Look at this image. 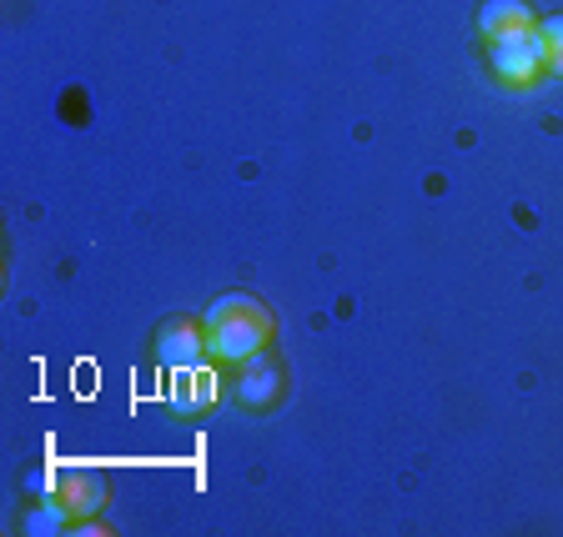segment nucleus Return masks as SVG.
I'll return each mask as SVG.
<instances>
[{"label":"nucleus","mask_w":563,"mask_h":537,"mask_svg":"<svg viewBox=\"0 0 563 537\" xmlns=\"http://www.w3.org/2000/svg\"><path fill=\"white\" fill-rule=\"evenodd\" d=\"M207 351L211 362H227V367H242L246 357H257V351H267L272 332H277V322H272V306L262 302V297L252 292H227L217 297V302L207 306Z\"/></svg>","instance_id":"obj_1"},{"label":"nucleus","mask_w":563,"mask_h":537,"mask_svg":"<svg viewBox=\"0 0 563 537\" xmlns=\"http://www.w3.org/2000/svg\"><path fill=\"white\" fill-rule=\"evenodd\" d=\"M539 31V11L528 0H483L478 5V35L483 41H508V35Z\"/></svg>","instance_id":"obj_6"},{"label":"nucleus","mask_w":563,"mask_h":537,"mask_svg":"<svg viewBox=\"0 0 563 537\" xmlns=\"http://www.w3.org/2000/svg\"><path fill=\"white\" fill-rule=\"evenodd\" d=\"M56 497L70 507V523L96 517L106 507V478H101V472H91V468H70V472H60Z\"/></svg>","instance_id":"obj_7"},{"label":"nucleus","mask_w":563,"mask_h":537,"mask_svg":"<svg viewBox=\"0 0 563 537\" xmlns=\"http://www.w3.org/2000/svg\"><path fill=\"white\" fill-rule=\"evenodd\" d=\"M488 66H493V76H498L508 91H533V86L549 81V56H543L539 31L493 41V46H488Z\"/></svg>","instance_id":"obj_2"},{"label":"nucleus","mask_w":563,"mask_h":537,"mask_svg":"<svg viewBox=\"0 0 563 537\" xmlns=\"http://www.w3.org/2000/svg\"><path fill=\"white\" fill-rule=\"evenodd\" d=\"M70 527V507L60 503V497H51L46 507H31V517H25V533L41 537V533H66Z\"/></svg>","instance_id":"obj_8"},{"label":"nucleus","mask_w":563,"mask_h":537,"mask_svg":"<svg viewBox=\"0 0 563 537\" xmlns=\"http://www.w3.org/2000/svg\"><path fill=\"white\" fill-rule=\"evenodd\" d=\"M207 327L201 322H191V316H172V322H162L156 327V362H162V372H176V367H197L207 362Z\"/></svg>","instance_id":"obj_5"},{"label":"nucleus","mask_w":563,"mask_h":537,"mask_svg":"<svg viewBox=\"0 0 563 537\" xmlns=\"http://www.w3.org/2000/svg\"><path fill=\"white\" fill-rule=\"evenodd\" d=\"M236 382H232V398L242 402L246 412H267L282 402V387H287V372L277 367V357L257 351V357H246L242 367H232Z\"/></svg>","instance_id":"obj_4"},{"label":"nucleus","mask_w":563,"mask_h":537,"mask_svg":"<svg viewBox=\"0 0 563 537\" xmlns=\"http://www.w3.org/2000/svg\"><path fill=\"white\" fill-rule=\"evenodd\" d=\"M217 398H222V377H217L211 362L166 372V402H172V412H181V417H201V412H211Z\"/></svg>","instance_id":"obj_3"},{"label":"nucleus","mask_w":563,"mask_h":537,"mask_svg":"<svg viewBox=\"0 0 563 537\" xmlns=\"http://www.w3.org/2000/svg\"><path fill=\"white\" fill-rule=\"evenodd\" d=\"M539 41H543V56H549V76L563 81V11L559 15H543L539 21Z\"/></svg>","instance_id":"obj_9"}]
</instances>
